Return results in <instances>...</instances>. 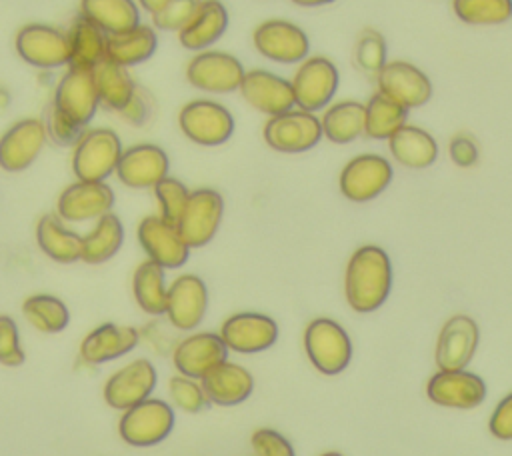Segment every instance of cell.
Wrapping results in <instances>:
<instances>
[{
	"mask_svg": "<svg viewBox=\"0 0 512 456\" xmlns=\"http://www.w3.org/2000/svg\"><path fill=\"white\" fill-rule=\"evenodd\" d=\"M224 216V198L214 188L190 190L188 202L176 222V228L188 248H202L216 236Z\"/></svg>",
	"mask_w": 512,
	"mask_h": 456,
	"instance_id": "obj_11",
	"label": "cell"
},
{
	"mask_svg": "<svg viewBox=\"0 0 512 456\" xmlns=\"http://www.w3.org/2000/svg\"><path fill=\"white\" fill-rule=\"evenodd\" d=\"M166 2H168V0H138V6H140L144 12H148V14L152 16V14H156L158 10H162Z\"/></svg>",
	"mask_w": 512,
	"mask_h": 456,
	"instance_id": "obj_51",
	"label": "cell"
},
{
	"mask_svg": "<svg viewBox=\"0 0 512 456\" xmlns=\"http://www.w3.org/2000/svg\"><path fill=\"white\" fill-rule=\"evenodd\" d=\"M94 80H96V92H98L100 104L116 112H120L138 90L128 68L118 66L110 60L100 62L94 68Z\"/></svg>",
	"mask_w": 512,
	"mask_h": 456,
	"instance_id": "obj_38",
	"label": "cell"
},
{
	"mask_svg": "<svg viewBox=\"0 0 512 456\" xmlns=\"http://www.w3.org/2000/svg\"><path fill=\"white\" fill-rule=\"evenodd\" d=\"M246 74L244 64L224 50L196 52L186 64V80L208 94H232L240 88Z\"/></svg>",
	"mask_w": 512,
	"mask_h": 456,
	"instance_id": "obj_9",
	"label": "cell"
},
{
	"mask_svg": "<svg viewBox=\"0 0 512 456\" xmlns=\"http://www.w3.org/2000/svg\"><path fill=\"white\" fill-rule=\"evenodd\" d=\"M36 244L38 248L58 264H74L80 260L82 252V236L58 214H44L36 222Z\"/></svg>",
	"mask_w": 512,
	"mask_h": 456,
	"instance_id": "obj_30",
	"label": "cell"
},
{
	"mask_svg": "<svg viewBox=\"0 0 512 456\" xmlns=\"http://www.w3.org/2000/svg\"><path fill=\"white\" fill-rule=\"evenodd\" d=\"M140 334L132 326L104 322L90 330L80 342V358L90 366L108 364L132 352L138 346Z\"/></svg>",
	"mask_w": 512,
	"mask_h": 456,
	"instance_id": "obj_26",
	"label": "cell"
},
{
	"mask_svg": "<svg viewBox=\"0 0 512 456\" xmlns=\"http://www.w3.org/2000/svg\"><path fill=\"white\" fill-rule=\"evenodd\" d=\"M392 290V262L384 248L364 244L352 252L344 272L346 302L354 312L378 310Z\"/></svg>",
	"mask_w": 512,
	"mask_h": 456,
	"instance_id": "obj_1",
	"label": "cell"
},
{
	"mask_svg": "<svg viewBox=\"0 0 512 456\" xmlns=\"http://www.w3.org/2000/svg\"><path fill=\"white\" fill-rule=\"evenodd\" d=\"M208 310V288L196 274H180L172 280L166 294V318L178 330L200 326Z\"/></svg>",
	"mask_w": 512,
	"mask_h": 456,
	"instance_id": "obj_22",
	"label": "cell"
},
{
	"mask_svg": "<svg viewBox=\"0 0 512 456\" xmlns=\"http://www.w3.org/2000/svg\"><path fill=\"white\" fill-rule=\"evenodd\" d=\"M46 130L48 140H52L58 146H72L80 140V136L88 130L80 124H76L74 120H70L68 116H64L54 104H50L44 110V118H40Z\"/></svg>",
	"mask_w": 512,
	"mask_h": 456,
	"instance_id": "obj_44",
	"label": "cell"
},
{
	"mask_svg": "<svg viewBox=\"0 0 512 456\" xmlns=\"http://www.w3.org/2000/svg\"><path fill=\"white\" fill-rule=\"evenodd\" d=\"M18 56L34 68L54 70L68 66L70 46L64 30L48 24H26L18 30L14 40Z\"/></svg>",
	"mask_w": 512,
	"mask_h": 456,
	"instance_id": "obj_12",
	"label": "cell"
},
{
	"mask_svg": "<svg viewBox=\"0 0 512 456\" xmlns=\"http://www.w3.org/2000/svg\"><path fill=\"white\" fill-rule=\"evenodd\" d=\"M374 78L378 92L396 100L408 112L424 106L434 92L428 74L408 60H388Z\"/></svg>",
	"mask_w": 512,
	"mask_h": 456,
	"instance_id": "obj_13",
	"label": "cell"
},
{
	"mask_svg": "<svg viewBox=\"0 0 512 456\" xmlns=\"http://www.w3.org/2000/svg\"><path fill=\"white\" fill-rule=\"evenodd\" d=\"M122 150V140L112 128H88L72 148L76 180L106 182L116 172Z\"/></svg>",
	"mask_w": 512,
	"mask_h": 456,
	"instance_id": "obj_2",
	"label": "cell"
},
{
	"mask_svg": "<svg viewBox=\"0 0 512 456\" xmlns=\"http://www.w3.org/2000/svg\"><path fill=\"white\" fill-rule=\"evenodd\" d=\"M52 104L64 116H68L76 124L88 128V124L92 122V118L100 106L94 70L68 66L64 76L56 84Z\"/></svg>",
	"mask_w": 512,
	"mask_h": 456,
	"instance_id": "obj_16",
	"label": "cell"
},
{
	"mask_svg": "<svg viewBox=\"0 0 512 456\" xmlns=\"http://www.w3.org/2000/svg\"><path fill=\"white\" fill-rule=\"evenodd\" d=\"M394 168L388 158L364 152L350 158L338 176V188L350 202H370L380 196L392 182Z\"/></svg>",
	"mask_w": 512,
	"mask_h": 456,
	"instance_id": "obj_7",
	"label": "cell"
},
{
	"mask_svg": "<svg viewBox=\"0 0 512 456\" xmlns=\"http://www.w3.org/2000/svg\"><path fill=\"white\" fill-rule=\"evenodd\" d=\"M46 130L40 118H22L0 136V168L16 174L30 168L46 146Z\"/></svg>",
	"mask_w": 512,
	"mask_h": 456,
	"instance_id": "obj_18",
	"label": "cell"
},
{
	"mask_svg": "<svg viewBox=\"0 0 512 456\" xmlns=\"http://www.w3.org/2000/svg\"><path fill=\"white\" fill-rule=\"evenodd\" d=\"M408 122V110L382 92H374L364 102V136L388 140Z\"/></svg>",
	"mask_w": 512,
	"mask_h": 456,
	"instance_id": "obj_37",
	"label": "cell"
},
{
	"mask_svg": "<svg viewBox=\"0 0 512 456\" xmlns=\"http://www.w3.org/2000/svg\"><path fill=\"white\" fill-rule=\"evenodd\" d=\"M158 384L156 366L146 358H136L118 368L104 384V402L114 410H128L152 396Z\"/></svg>",
	"mask_w": 512,
	"mask_h": 456,
	"instance_id": "obj_15",
	"label": "cell"
},
{
	"mask_svg": "<svg viewBox=\"0 0 512 456\" xmlns=\"http://www.w3.org/2000/svg\"><path fill=\"white\" fill-rule=\"evenodd\" d=\"M238 92L248 102V106L266 114L268 118L296 108L290 78L264 68L246 70Z\"/></svg>",
	"mask_w": 512,
	"mask_h": 456,
	"instance_id": "obj_21",
	"label": "cell"
},
{
	"mask_svg": "<svg viewBox=\"0 0 512 456\" xmlns=\"http://www.w3.org/2000/svg\"><path fill=\"white\" fill-rule=\"evenodd\" d=\"M168 394H170V400L176 408L184 410V412H190V414H196L200 410H204L210 402L204 394V388L198 380L194 378H188V376H172L168 380Z\"/></svg>",
	"mask_w": 512,
	"mask_h": 456,
	"instance_id": "obj_43",
	"label": "cell"
},
{
	"mask_svg": "<svg viewBox=\"0 0 512 456\" xmlns=\"http://www.w3.org/2000/svg\"><path fill=\"white\" fill-rule=\"evenodd\" d=\"M322 136L332 144H350L364 134V102L340 100L322 110Z\"/></svg>",
	"mask_w": 512,
	"mask_h": 456,
	"instance_id": "obj_33",
	"label": "cell"
},
{
	"mask_svg": "<svg viewBox=\"0 0 512 456\" xmlns=\"http://www.w3.org/2000/svg\"><path fill=\"white\" fill-rule=\"evenodd\" d=\"M80 16L96 24L104 34H120L140 24V8L134 0H80Z\"/></svg>",
	"mask_w": 512,
	"mask_h": 456,
	"instance_id": "obj_34",
	"label": "cell"
},
{
	"mask_svg": "<svg viewBox=\"0 0 512 456\" xmlns=\"http://www.w3.org/2000/svg\"><path fill=\"white\" fill-rule=\"evenodd\" d=\"M304 350L312 366L326 376L340 374L352 358L350 336L332 318H314L306 326Z\"/></svg>",
	"mask_w": 512,
	"mask_h": 456,
	"instance_id": "obj_6",
	"label": "cell"
},
{
	"mask_svg": "<svg viewBox=\"0 0 512 456\" xmlns=\"http://www.w3.org/2000/svg\"><path fill=\"white\" fill-rule=\"evenodd\" d=\"M200 384L208 402L218 406H236L244 402L254 390L252 374L244 366L230 360H224L208 370L200 378Z\"/></svg>",
	"mask_w": 512,
	"mask_h": 456,
	"instance_id": "obj_27",
	"label": "cell"
},
{
	"mask_svg": "<svg viewBox=\"0 0 512 456\" xmlns=\"http://www.w3.org/2000/svg\"><path fill=\"white\" fill-rule=\"evenodd\" d=\"M488 430L498 440H512V392L506 394L492 410Z\"/></svg>",
	"mask_w": 512,
	"mask_h": 456,
	"instance_id": "obj_49",
	"label": "cell"
},
{
	"mask_svg": "<svg viewBox=\"0 0 512 456\" xmlns=\"http://www.w3.org/2000/svg\"><path fill=\"white\" fill-rule=\"evenodd\" d=\"M174 422V408L168 402L150 396L122 412L118 420V434L130 446H156L170 436Z\"/></svg>",
	"mask_w": 512,
	"mask_h": 456,
	"instance_id": "obj_5",
	"label": "cell"
},
{
	"mask_svg": "<svg viewBox=\"0 0 512 456\" xmlns=\"http://www.w3.org/2000/svg\"><path fill=\"white\" fill-rule=\"evenodd\" d=\"M218 334L228 350L256 354L276 344L278 324L274 318L260 312H236L222 322Z\"/></svg>",
	"mask_w": 512,
	"mask_h": 456,
	"instance_id": "obj_20",
	"label": "cell"
},
{
	"mask_svg": "<svg viewBox=\"0 0 512 456\" xmlns=\"http://www.w3.org/2000/svg\"><path fill=\"white\" fill-rule=\"evenodd\" d=\"M426 396L444 408L470 410L484 402L486 398V382L474 374L464 370H438L430 376L426 384Z\"/></svg>",
	"mask_w": 512,
	"mask_h": 456,
	"instance_id": "obj_23",
	"label": "cell"
},
{
	"mask_svg": "<svg viewBox=\"0 0 512 456\" xmlns=\"http://www.w3.org/2000/svg\"><path fill=\"white\" fill-rule=\"evenodd\" d=\"M178 126L190 142L214 148L232 138L236 120L224 104L210 98H196L180 108Z\"/></svg>",
	"mask_w": 512,
	"mask_h": 456,
	"instance_id": "obj_3",
	"label": "cell"
},
{
	"mask_svg": "<svg viewBox=\"0 0 512 456\" xmlns=\"http://www.w3.org/2000/svg\"><path fill=\"white\" fill-rule=\"evenodd\" d=\"M168 170L170 160L164 148L152 142H140L122 150L114 174L128 188L146 190L166 178Z\"/></svg>",
	"mask_w": 512,
	"mask_h": 456,
	"instance_id": "obj_19",
	"label": "cell"
},
{
	"mask_svg": "<svg viewBox=\"0 0 512 456\" xmlns=\"http://www.w3.org/2000/svg\"><path fill=\"white\" fill-rule=\"evenodd\" d=\"M456 18L470 26H500L512 18V0H452Z\"/></svg>",
	"mask_w": 512,
	"mask_h": 456,
	"instance_id": "obj_40",
	"label": "cell"
},
{
	"mask_svg": "<svg viewBox=\"0 0 512 456\" xmlns=\"http://www.w3.org/2000/svg\"><path fill=\"white\" fill-rule=\"evenodd\" d=\"M124 244L122 220L108 212L96 220V224L82 236L80 260L86 264H104L118 254Z\"/></svg>",
	"mask_w": 512,
	"mask_h": 456,
	"instance_id": "obj_35",
	"label": "cell"
},
{
	"mask_svg": "<svg viewBox=\"0 0 512 456\" xmlns=\"http://www.w3.org/2000/svg\"><path fill=\"white\" fill-rule=\"evenodd\" d=\"M448 156H450V160L456 166L470 168V166H474L478 162V156H480L478 144H476V140L470 134L458 132L448 142Z\"/></svg>",
	"mask_w": 512,
	"mask_h": 456,
	"instance_id": "obj_48",
	"label": "cell"
},
{
	"mask_svg": "<svg viewBox=\"0 0 512 456\" xmlns=\"http://www.w3.org/2000/svg\"><path fill=\"white\" fill-rule=\"evenodd\" d=\"M386 142L392 158L404 168L422 170L432 166L438 158L436 138L416 124L406 122Z\"/></svg>",
	"mask_w": 512,
	"mask_h": 456,
	"instance_id": "obj_29",
	"label": "cell"
},
{
	"mask_svg": "<svg viewBox=\"0 0 512 456\" xmlns=\"http://www.w3.org/2000/svg\"><path fill=\"white\" fill-rule=\"evenodd\" d=\"M136 238L148 260L164 270H176L188 262V244L182 240L176 224L164 220L160 214L142 218L136 228Z\"/></svg>",
	"mask_w": 512,
	"mask_h": 456,
	"instance_id": "obj_14",
	"label": "cell"
},
{
	"mask_svg": "<svg viewBox=\"0 0 512 456\" xmlns=\"http://www.w3.org/2000/svg\"><path fill=\"white\" fill-rule=\"evenodd\" d=\"M250 442L256 456H296L292 444L272 428H258Z\"/></svg>",
	"mask_w": 512,
	"mask_h": 456,
	"instance_id": "obj_47",
	"label": "cell"
},
{
	"mask_svg": "<svg viewBox=\"0 0 512 456\" xmlns=\"http://www.w3.org/2000/svg\"><path fill=\"white\" fill-rule=\"evenodd\" d=\"M296 6H304V8H316V6H324L330 4L334 0H292Z\"/></svg>",
	"mask_w": 512,
	"mask_h": 456,
	"instance_id": "obj_52",
	"label": "cell"
},
{
	"mask_svg": "<svg viewBox=\"0 0 512 456\" xmlns=\"http://www.w3.org/2000/svg\"><path fill=\"white\" fill-rule=\"evenodd\" d=\"M290 84L296 108L316 114L318 110H324L328 104H332L338 92L340 72L330 58L314 54L296 66Z\"/></svg>",
	"mask_w": 512,
	"mask_h": 456,
	"instance_id": "obj_4",
	"label": "cell"
},
{
	"mask_svg": "<svg viewBox=\"0 0 512 456\" xmlns=\"http://www.w3.org/2000/svg\"><path fill=\"white\" fill-rule=\"evenodd\" d=\"M228 360V348L216 332H194L180 340L172 352L178 374L200 380L216 364Z\"/></svg>",
	"mask_w": 512,
	"mask_h": 456,
	"instance_id": "obj_25",
	"label": "cell"
},
{
	"mask_svg": "<svg viewBox=\"0 0 512 456\" xmlns=\"http://www.w3.org/2000/svg\"><path fill=\"white\" fill-rule=\"evenodd\" d=\"M480 340L478 324L466 314L450 316L440 328L434 360L438 370H464Z\"/></svg>",
	"mask_w": 512,
	"mask_h": 456,
	"instance_id": "obj_24",
	"label": "cell"
},
{
	"mask_svg": "<svg viewBox=\"0 0 512 456\" xmlns=\"http://www.w3.org/2000/svg\"><path fill=\"white\" fill-rule=\"evenodd\" d=\"M262 136L272 150L284 154L308 152L324 138L320 116L300 108L270 116L264 124Z\"/></svg>",
	"mask_w": 512,
	"mask_h": 456,
	"instance_id": "obj_10",
	"label": "cell"
},
{
	"mask_svg": "<svg viewBox=\"0 0 512 456\" xmlns=\"http://www.w3.org/2000/svg\"><path fill=\"white\" fill-rule=\"evenodd\" d=\"M200 2L202 0H168L162 10L152 14L154 28L164 32H180L190 22Z\"/></svg>",
	"mask_w": 512,
	"mask_h": 456,
	"instance_id": "obj_45",
	"label": "cell"
},
{
	"mask_svg": "<svg viewBox=\"0 0 512 456\" xmlns=\"http://www.w3.org/2000/svg\"><path fill=\"white\" fill-rule=\"evenodd\" d=\"M22 314L38 332L58 334L70 322L68 306L52 294H32L22 302Z\"/></svg>",
	"mask_w": 512,
	"mask_h": 456,
	"instance_id": "obj_39",
	"label": "cell"
},
{
	"mask_svg": "<svg viewBox=\"0 0 512 456\" xmlns=\"http://www.w3.org/2000/svg\"><path fill=\"white\" fill-rule=\"evenodd\" d=\"M166 270L152 260H144L132 274V296L138 308L150 316H160L166 310Z\"/></svg>",
	"mask_w": 512,
	"mask_h": 456,
	"instance_id": "obj_36",
	"label": "cell"
},
{
	"mask_svg": "<svg viewBox=\"0 0 512 456\" xmlns=\"http://www.w3.org/2000/svg\"><path fill=\"white\" fill-rule=\"evenodd\" d=\"M26 354L20 346V332L12 316L0 314V364L2 366H20L24 364Z\"/></svg>",
	"mask_w": 512,
	"mask_h": 456,
	"instance_id": "obj_46",
	"label": "cell"
},
{
	"mask_svg": "<svg viewBox=\"0 0 512 456\" xmlns=\"http://www.w3.org/2000/svg\"><path fill=\"white\" fill-rule=\"evenodd\" d=\"M126 122L134 124V126H142L150 114H152V104L150 98L146 96V92L136 90L134 96L128 100V104L118 112Z\"/></svg>",
	"mask_w": 512,
	"mask_h": 456,
	"instance_id": "obj_50",
	"label": "cell"
},
{
	"mask_svg": "<svg viewBox=\"0 0 512 456\" xmlns=\"http://www.w3.org/2000/svg\"><path fill=\"white\" fill-rule=\"evenodd\" d=\"M114 200L116 196L110 184L76 180L60 192L56 200V214L64 222L98 220L104 214L112 212Z\"/></svg>",
	"mask_w": 512,
	"mask_h": 456,
	"instance_id": "obj_17",
	"label": "cell"
},
{
	"mask_svg": "<svg viewBox=\"0 0 512 456\" xmlns=\"http://www.w3.org/2000/svg\"><path fill=\"white\" fill-rule=\"evenodd\" d=\"M252 44L260 56L284 66H298L310 56L308 34L298 24L284 18L260 22L252 32Z\"/></svg>",
	"mask_w": 512,
	"mask_h": 456,
	"instance_id": "obj_8",
	"label": "cell"
},
{
	"mask_svg": "<svg viewBox=\"0 0 512 456\" xmlns=\"http://www.w3.org/2000/svg\"><path fill=\"white\" fill-rule=\"evenodd\" d=\"M228 22V10L220 0H202L190 22L178 32V40L190 52L208 50L224 36Z\"/></svg>",
	"mask_w": 512,
	"mask_h": 456,
	"instance_id": "obj_28",
	"label": "cell"
},
{
	"mask_svg": "<svg viewBox=\"0 0 512 456\" xmlns=\"http://www.w3.org/2000/svg\"><path fill=\"white\" fill-rule=\"evenodd\" d=\"M320 456H342L340 452H324V454H320Z\"/></svg>",
	"mask_w": 512,
	"mask_h": 456,
	"instance_id": "obj_53",
	"label": "cell"
},
{
	"mask_svg": "<svg viewBox=\"0 0 512 456\" xmlns=\"http://www.w3.org/2000/svg\"><path fill=\"white\" fill-rule=\"evenodd\" d=\"M156 48H158L156 28L140 22L132 30L110 34L106 38V60L124 68H132L150 60Z\"/></svg>",
	"mask_w": 512,
	"mask_h": 456,
	"instance_id": "obj_31",
	"label": "cell"
},
{
	"mask_svg": "<svg viewBox=\"0 0 512 456\" xmlns=\"http://www.w3.org/2000/svg\"><path fill=\"white\" fill-rule=\"evenodd\" d=\"M354 62L364 74L376 76L384 68V64L388 62L386 38L374 28L362 30L356 38Z\"/></svg>",
	"mask_w": 512,
	"mask_h": 456,
	"instance_id": "obj_41",
	"label": "cell"
},
{
	"mask_svg": "<svg viewBox=\"0 0 512 456\" xmlns=\"http://www.w3.org/2000/svg\"><path fill=\"white\" fill-rule=\"evenodd\" d=\"M152 190H154V196H156V202L160 208V216L164 220L176 224L186 202H188V196H190V190L186 188V184L180 182L178 178L166 176Z\"/></svg>",
	"mask_w": 512,
	"mask_h": 456,
	"instance_id": "obj_42",
	"label": "cell"
},
{
	"mask_svg": "<svg viewBox=\"0 0 512 456\" xmlns=\"http://www.w3.org/2000/svg\"><path fill=\"white\" fill-rule=\"evenodd\" d=\"M70 46V68L94 70L100 62L106 60V38L96 24L78 14V18L66 30Z\"/></svg>",
	"mask_w": 512,
	"mask_h": 456,
	"instance_id": "obj_32",
	"label": "cell"
}]
</instances>
